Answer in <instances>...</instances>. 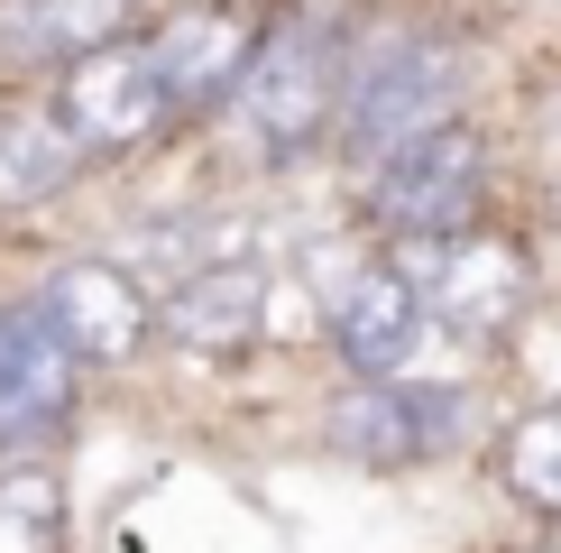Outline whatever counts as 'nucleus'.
I'll return each instance as SVG.
<instances>
[{
    "instance_id": "obj_3",
    "label": "nucleus",
    "mask_w": 561,
    "mask_h": 553,
    "mask_svg": "<svg viewBox=\"0 0 561 553\" xmlns=\"http://www.w3.org/2000/svg\"><path fill=\"white\" fill-rule=\"evenodd\" d=\"M396 268L424 286V305L451 323V332H506L534 295V268L516 240L497 230H433V240H405Z\"/></svg>"
},
{
    "instance_id": "obj_15",
    "label": "nucleus",
    "mask_w": 561,
    "mask_h": 553,
    "mask_svg": "<svg viewBox=\"0 0 561 553\" xmlns=\"http://www.w3.org/2000/svg\"><path fill=\"white\" fill-rule=\"evenodd\" d=\"M0 553H65V489L46 471L0 479Z\"/></svg>"
},
{
    "instance_id": "obj_5",
    "label": "nucleus",
    "mask_w": 561,
    "mask_h": 553,
    "mask_svg": "<svg viewBox=\"0 0 561 553\" xmlns=\"http://www.w3.org/2000/svg\"><path fill=\"white\" fill-rule=\"evenodd\" d=\"M56 111L92 148H129V138L167 129V111H184V102H175V83H167V65H157L148 37H111V46H92V56L65 65Z\"/></svg>"
},
{
    "instance_id": "obj_7",
    "label": "nucleus",
    "mask_w": 561,
    "mask_h": 553,
    "mask_svg": "<svg viewBox=\"0 0 561 553\" xmlns=\"http://www.w3.org/2000/svg\"><path fill=\"white\" fill-rule=\"evenodd\" d=\"M460 397H433V387H396V379H359L332 406V452L359 461V471H414L433 443H451Z\"/></svg>"
},
{
    "instance_id": "obj_2",
    "label": "nucleus",
    "mask_w": 561,
    "mask_h": 553,
    "mask_svg": "<svg viewBox=\"0 0 561 553\" xmlns=\"http://www.w3.org/2000/svg\"><path fill=\"white\" fill-rule=\"evenodd\" d=\"M230 102H240V129L259 138V148H276V157L313 148V138L341 121V102H350L341 37L322 29V19H286V29H267V46L249 56V75H240Z\"/></svg>"
},
{
    "instance_id": "obj_8",
    "label": "nucleus",
    "mask_w": 561,
    "mask_h": 553,
    "mask_svg": "<svg viewBox=\"0 0 561 553\" xmlns=\"http://www.w3.org/2000/svg\"><path fill=\"white\" fill-rule=\"evenodd\" d=\"M75 341L56 332L46 305H0V443L65 425L75 406Z\"/></svg>"
},
{
    "instance_id": "obj_12",
    "label": "nucleus",
    "mask_w": 561,
    "mask_h": 553,
    "mask_svg": "<svg viewBox=\"0 0 561 553\" xmlns=\"http://www.w3.org/2000/svg\"><path fill=\"white\" fill-rule=\"evenodd\" d=\"M111 37H129V0H0V56L19 65H75Z\"/></svg>"
},
{
    "instance_id": "obj_11",
    "label": "nucleus",
    "mask_w": 561,
    "mask_h": 553,
    "mask_svg": "<svg viewBox=\"0 0 561 553\" xmlns=\"http://www.w3.org/2000/svg\"><path fill=\"white\" fill-rule=\"evenodd\" d=\"M267 268L240 259V249H221V259H203L184 286H167V305H157V323H167V341H184V351H240V341L267 332Z\"/></svg>"
},
{
    "instance_id": "obj_9",
    "label": "nucleus",
    "mask_w": 561,
    "mask_h": 553,
    "mask_svg": "<svg viewBox=\"0 0 561 553\" xmlns=\"http://www.w3.org/2000/svg\"><path fill=\"white\" fill-rule=\"evenodd\" d=\"M46 314H56V332L75 341V360H129L138 341H148V286H138L129 268H111V259H65L56 276H46V295H37Z\"/></svg>"
},
{
    "instance_id": "obj_4",
    "label": "nucleus",
    "mask_w": 561,
    "mask_h": 553,
    "mask_svg": "<svg viewBox=\"0 0 561 553\" xmlns=\"http://www.w3.org/2000/svg\"><path fill=\"white\" fill-rule=\"evenodd\" d=\"M479 129L442 121L424 138H405V148L387 157V167H368V213H378L396 240H433V230H470V203H479Z\"/></svg>"
},
{
    "instance_id": "obj_10",
    "label": "nucleus",
    "mask_w": 561,
    "mask_h": 553,
    "mask_svg": "<svg viewBox=\"0 0 561 553\" xmlns=\"http://www.w3.org/2000/svg\"><path fill=\"white\" fill-rule=\"evenodd\" d=\"M148 46H157V65H167L175 102L203 111V102H221V92H240V75H249V56L267 46V29L240 10V0H203V10H175Z\"/></svg>"
},
{
    "instance_id": "obj_14",
    "label": "nucleus",
    "mask_w": 561,
    "mask_h": 553,
    "mask_svg": "<svg viewBox=\"0 0 561 553\" xmlns=\"http://www.w3.org/2000/svg\"><path fill=\"white\" fill-rule=\"evenodd\" d=\"M497 471H506V489H516V498H534L543 517H561V406H534L525 425L506 433Z\"/></svg>"
},
{
    "instance_id": "obj_13",
    "label": "nucleus",
    "mask_w": 561,
    "mask_h": 553,
    "mask_svg": "<svg viewBox=\"0 0 561 553\" xmlns=\"http://www.w3.org/2000/svg\"><path fill=\"white\" fill-rule=\"evenodd\" d=\"M83 157H92V138L65 121V111H10V121H0V213L75 184Z\"/></svg>"
},
{
    "instance_id": "obj_1",
    "label": "nucleus",
    "mask_w": 561,
    "mask_h": 553,
    "mask_svg": "<svg viewBox=\"0 0 561 553\" xmlns=\"http://www.w3.org/2000/svg\"><path fill=\"white\" fill-rule=\"evenodd\" d=\"M451 92H460V56L442 37H387L378 56H359V75H350V102L332 121V148L341 167H387L405 138H424L451 121Z\"/></svg>"
},
{
    "instance_id": "obj_6",
    "label": "nucleus",
    "mask_w": 561,
    "mask_h": 553,
    "mask_svg": "<svg viewBox=\"0 0 561 553\" xmlns=\"http://www.w3.org/2000/svg\"><path fill=\"white\" fill-rule=\"evenodd\" d=\"M424 323H433V305H424V286H414L396 259H378V268L359 259L332 286V341H341L350 379H405Z\"/></svg>"
}]
</instances>
